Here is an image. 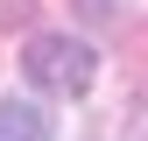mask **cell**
Instances as JSON below:
<instances>
[{"instance_id":"cell-1","label":"cell","mask_w":148,"mask_h":141,"mask_svg":"<svg viewBox=\"0 0 148 141\" xmlns=\"http://www.w3.org/2000/svg\"><path fill=\"white\" fill-rule=\"evenodd\" d=\"M21 70L42 92L78 99V92H92V78H99V57H92V42H78V35H35L21 49Z\"/></svg>"},{"instance_id":"cell-2","label":"cell","mask_w":148,"mask_h":141,"mask_svg":"<svg viewBox=\"0 0 148 141\" xmlns=\"http://www.w3.org/2000/svg\"><path fill=\"white\" fill-rule=\"evenodd\" d=\"M0 141H49L42 106H28V99H0Z\"/></svg>"},{"instance_id":"cell-3","label":"cell","mask_w":148,"mask_h":141,"mask_svg":"<svg viewBox=\"0 0 148 141\" xmlns=\"http://www.w3.org/2000/svg\"><path fill=\"white\" fill-rule=\"evenodd\" d=\"M78 14H85V21H106L113 7H106V0H78Z\"/></svg>"}]
</instances>
